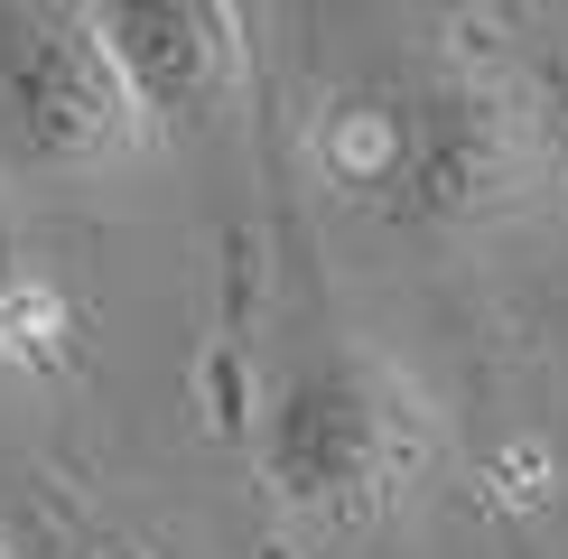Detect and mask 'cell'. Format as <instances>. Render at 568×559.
Wrapping results in <instances>:
<instances>
[{
	"mask_svg": "<svg viewBox=\"0 0 568 559\" xmlns=\"http://www.w3.org/2000/svg\"><path fill=\"white\" fill-rule=\"evenodd\" d=\"M317 169L364 215L429 243L504 233L550 205V112L494 47H419L400 75L326 103Z\"/></svg>",
	"mask_w": 568,
	"mask_h": 559,
	"instance_id": "1",
	"label": "cell"
},
{
	"mask_svg": "<svg viewBox=\"0 0 568 559\" xmlns=\"http://www.w3.org/2000/svg\"><path fill=\"white\" fill-rule=\"evenodd\" d=\"M438 402L419 373L364 336H298L252 410V466L307 531H383L438 476Z\"/></svg>",
	"mask_w": 568,
	"mask_h": 559,
	"instance_id": "2",
	"label": "cell"
},
{
	"mask_svg": "<svg viewBox=\"0 0 568 559\" xmlns=\"http://www.w3.org/2000/svg\"><path fill=\"white\" fill-rule=\"evenodd\" d=\"M150 150L103 38L65 0H0V169L38 186L112 177Z\"/></svg>",
	"mask_w": 568,
	"mask_h": 559,
	"instance_id": "3",
	"label": "cell"
},
{
	"mask_svg": "<svg viewBox=\"0 0 568 559\" xmlns=\"http://www.w3.org/2000/svg\"><path fill=\"white\" fill-rule=\"evenodd\" d=\"M84 19L103 38L112 75H122V103H131L140 140H196L243 103L252 38L215 0H103Z\"/></svg>",
	"mask_w": 568,
	"mask_h": 559,
	"instance_id": "4",
	"label": "cell"
},
{
	"mask_svg": "<svg viewBox=\"0 0 568 559\" xmlns=\"http://www.w3.org/2000/svg\"><path fill=\"white\" fill-rule=\"evenodd\" d=\"M65 336H75V317H65V298L47 289V280H0V364L57 373Z\"/></svg>",
	"mask_w": 568,
	"mask_h": 559,
	"instance_id": "5",
	"label": "cell"
}]
</instances>
